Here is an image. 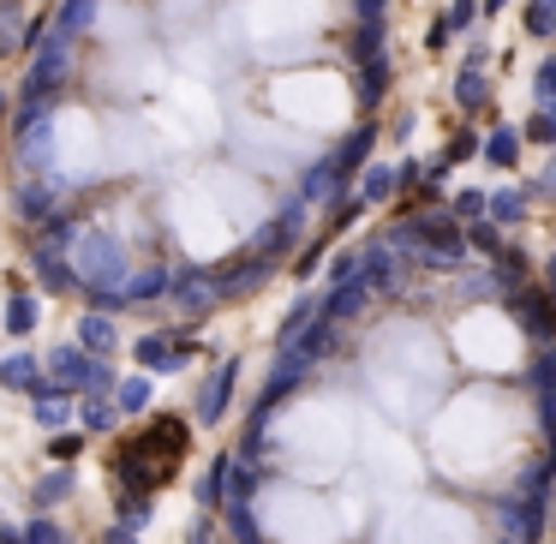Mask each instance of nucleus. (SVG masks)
<instances>
[{
    "label": "nucleus",
    "mask_w": 556,
    "mask_h": 544,
    "mask_svg": "<svg viewBox=\"0 0 556 544\" xmlns=\"http://www.w3.org/2000/svg\"><path fill=\"white\" fill-rule=\"evenodd\" d=\"M186 460V425L180 419H150L138 437H126L121 455H114V467H121L126 484H138V491H156V484L174 479V467Z\"/></svg>",
    "instance_id": "f257e3e1"
},
{
    "label": "nucleus",
    "mask_w": 556,
    "mask_h": 544,
    "mask_svg": "<svg viewBox=\"0 0 556 544\" xmlns=\"http://www.w3.org/2000/svg\"><path fill=\"white\" fill-rule=\"evenodd\" d=\"M90 18H97V0H61V7L49 13V30H61V37L78 42L90 30Z\"/></svg>",
    "instance_id": "f03ea898"
},
{
    "label": "nucleus",
    "mask_w": 556,
    "mask_h": 544,
    "mask_svg": "<svg viewBox=\"0 0 556 544\" xmlns=\"http://www.w3.org/2000/svg\"><path fill=\"white\" fill-rule=\"evenodd\" d=\"M54 192H66V180H54V174H49L42 186H25V192L13 198V210H18V216H30V222H37V216H49V210L61 204Z\"/></svg>",
    "instance_id": "7ed1b4c3"
},
{
    "label": "nucleus",
    "mask_w": 556,
    "mask_h": 544,
    "mask_svg": "<svg viewBox=\"0 0 556 544\" xmlns=\"http://www.w3.org/2000/svg\"><path fill=\"white\" fill-rule=\"evenodd\" d=\"M30 317H37V312H30V300H13V329H30Z\"/></svg>",
    "instance_id": "20e7f679"
},
{
    "label": "nucleus",
    "mask_w": 556,
    "mask_h": 544,
    "mask_svg": "<svg viewBox=\"0 0 556 544\" xmlns=\"http://www.w3.org/2000/svg\"><path fill=\"white\" fill-rule=\"evenodd\" d=\"M13 121V97H7V85H0V126Z\"/></svg>",
    "instance_id": "39448f33"
}]
</instances>
